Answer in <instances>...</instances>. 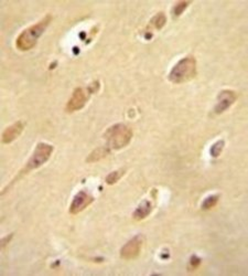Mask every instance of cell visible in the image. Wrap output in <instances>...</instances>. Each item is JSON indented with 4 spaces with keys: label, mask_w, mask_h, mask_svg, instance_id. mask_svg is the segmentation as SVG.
I'll list each match as a JSON object with an SVG mask.
<instances>
[{
    "label": "cell",
    "mask_w": 248,
    "mask_h": 276,
    "mask_svg": "<svg viewBox=\"0 0 248 276\" xmlns=\"http://www.w3.org/2000/svg\"><path fill=\"white\" fill-rule=\"evenodd\" d=\"M151 211H152V203L149 200H143L134 211L133 216L135 220L140 221V220L146 219Z\"/></svg>",
    "instance_id": "cell-10"
},
{
    "label": "cell",
    "mask_w": 248,
    "mask_h": 276,
    "mask_svg": "<svg viewBox=\"0 0 248 276\" xmlns=\"http://www.w3.org/2000/svg\"><path fill=\"white\" fill-rule=\"evenodd\" d=\"M197 75V61L193 57H187L180 60L172 68L169 80L173 83H185Z\"/></svg>",
    "instance_id": "cell-3"
},
{
    "label": "cell",
    "mask_w": 248,
    "mask_h": 276,
    "mask_svg": "<svg viewBox=\"0 0 248 276\" xmlns=\"http://www.w3.org/2000/svg\"><path fill=\"white\" fill-rule=\"evenodd\" d=\"M53 150H54L53 146L50 145V144H47V143L38 144V146L35 149V153L32 154V156L30 157V159L27 162V165H25L22 168L20 174H19L16 177L14 182L17 181L18 179H20L21 177H23L24 175L29 174L30 172H32V170H35V169H37L39 167H41L42 165H44V163L49 160L52 153H53ZM14 182H12V183H14ZM12 183H11V185H12Z\"/></svg>",
    "instance_id": "cell-4"
},
{
    "label": "cell",
    "mask_w": 248,
    "mask_h": 276,
    "mask_svg": "<svg viewBox=\"0 0 248 276\" xmlns=\"http://www.w3.org/2000/svg\"><path fill=\"white\" fill-rule=\"evenodd\" d=\"M189 5H190V3H187V2H181V3H178L177 5H175L174 6V7H173V15L175 16V17H179L181 14H182V12H183L185 9H187V7H188V6Z\"/></svg>",
    "instance_id": "cell-15"
},
{
    "label": "cell",
    "mask_w": 248,
    "mask_h": 276,
    "mask_svg": "<svg viewBox=\"0 0 248 276\" xmlns=\"http://www.w3.org/2000/svg\"><path fill=\"white\" fill-rule=\"evenodd\" d=\"M133 129L125 124H115L112 127H109L105 135L106 143H107V147L109 149H121L123 147H126L128 144L130 143L133 138Z\"/></svg>",
    "instance_id": "cell-2"
},
{
    "label": "cell",
    "mask_w": 248,
    "mask_h": 276,
    "mask_svg": "<svg viewBox=\"0 0 248 276\" xmlns=\"http://www.w3.org/2000/svg\"><path fill=\"white\" fill-rule=\"evenodd\" d=\"M87 101H88V96L85 93V91H84L82 88H77L73 92V94H72L71 98L67 104V111L69 112V113H73V112L80 111L85 106Z\"/></svg>",
    "instance_id": "cell-6"
},
{
    "label": "cell",
    "mask_w": 248,
    "mask_h": 276,
    "mask_svg": "<svg viewBox=\"0 0 248 276\" xmlns=\"http://www.w3.org/2000/svg\"><path fill=\"white\" fill-rule=\"evenodd\" d=\"M224 147V141H219L218 143H215L214 145L211 147V155L213 157H219L220 154L222 153Z\"/></svg>",
    "instance_id": "cell-16"
},
{
    "label": "cell",
    "mask_w": 248,
    "mask_h": 276,
    "mask_svg": "<svg viewBox=\"0 0 248 276\" xmlns=\"http://www.w3.org/2000/svg\"><path fill=\"white\" fill-rule=\"evenodd\" d=\"M109 152H110V149L108 147L97 148L87 157L86 161L87 162H94V161H97V160H101L103 158H105V157L109 154Z\"/></svg>",
    "instance_id": "cell-11"
},
{
    "label": "cell",
    "mask_w": 248,
    "mask_h": 276,
    "mask_svg": "<svg viewBox=\"0 0 248 276\" xmlns=\"http://www.w3.org/2000/svg\"><path fill=\"white\" fill-rule=\"evenodd\" d=\"M11 238H12V234H11V235H8V236H6V238H4V239L2 240V247H3V249L6 247V244H7V243L9 242V240H11Z\"/></svg>",
    "instance_id": "cell-17"
},
{
    "label": "cell",
    "mask_w": 248,
    "mask_h": 276,
    "mask_svg": "<svg viewBox=\"0 0 248 276\" xmlns=\"http://www.w3.org/2000/svg\"><path fill=\"white\" fill-rule=\"evenodd\" d=\"M143 244V238L141 235H136L129 240L120 250V256L125 260H133L140 254Z\"/></svg>",
    "instance_id": "cell-5"
},
{
    "label": "cell",
    "mask_w": 248,
    "mask_h": 276,
    "mask_svg": "<svg viewBox=\"0 0 248 276\" xmlns=\"http://www.w3.org/2000/svg\"><path fill=\"white\" fill-rule=\"evenodd\" d=\"M93 201H94L93 196L86 191H84V190L83 191L77 192V195L74 197L73 201L71 203L70 213L72 214L80 213L84 209H86Z\"/></svg>",
    "instance_id": "cell-7"
},
{
    "label": "cell",
    "mask_w": 248,
    "mask_h": 276,
    "mask_svg": "<svg viewBox=\"0 0 248 276\" xmlns=\"http://www.w3.org/2000/svg\"><path fill=\"white\" fill-rule=\"evenodd\" d=\"M218 201H219V196H218V195L207 197V198L203 201V205H202V209H203V210L211 209V208H213L215 205H216Z\"/></svg>",
    "instance_id": "cell-14"
},
{
    "label": "cell",
    "mask_w": 248,
    "mask_h": 276,
    "mask_svg": "<svg viewBox=\"0 0 248 276\" xmlns=\"http://www.w3.org/2000/svg\"><path fill=\"white\" fill-rule=\"evenodd\" d=\"M236 98L237 96L235 94V92L230 90L222 91L218 96V104L214 108L215 113L216 114L223 113V112H225L227 108H230V106H232L234 102L236 101Z\"/></svg>",
    "instance_id": "cell-8"
},
{
    "label": "cell",
    "mask_w": 248,
    "mask_h": 276,
    "mask_svg": "<svg viewBox=\"0 0 248 276\" xmlns=\"http://www.w3.org/2000/svg\"><path fill=\"white\" fill-rule=\"evenodd\" d=\"M24 129V123L19 121L16 122L15 124H12L11 126H9L8 128H6L3 133V137L2 141L4 144H9L11 142H14L16 138H18L19 136L21 135V133Z\"/></svg>",
    "instance_id": "cell-9"
},
{
    "label": "cell",
    "mask_w": 248,
    "mask_h": 276,
    "mask_svg": "<svg viewBox=\"0 0 248 276\" xmlns=\"http://www.w3.org/2000/svg\"><path fill=\"white\" fill-rule=\"evenodd\" d=\"M167 21V18L165 16V14L163 12H159V14H157L152 19H151V25H153V27L156 29H161L163 25H165Z\"/></svg>",
    "instance_id": "cell-12"
},
{
    "label": "cell",
    "mask_w": 248,
    "mask_h": 276,
    "mask_svg": "<svg viewBox=\"0 0 248 276\" xmlns=\"http://www.w3.org/2000/svg\"><path fill=\"white\" fill-rule=\"evenodd\" d=\"M125 174V169H120V170H116V172L110 173L107 177H106V182L108 185H114L117 181H118L122 175Z\"/></svg>",
    "instance_id": "cell-13"
},
{
    "label": "cell",
    "mask_w": 248,
    "mask_h": 276,
    "mask_svg": "<svg viewBox=\"0 0 248 276\" xmlns=\"http://www.w3.org/2000/svg\"><path fill=\"white\" fill-rule=\"evenodd\" d=\"M51 20H52V16L48 15L38 23L23 30L21 34L18 36L16 40L17 48L21 51H28L34 48L39 39H40V37L42 36L43 32L47 30Z\"/></svg>",
    "instance_id": "cell-1"
}]
</instances>
